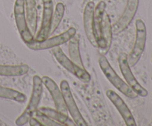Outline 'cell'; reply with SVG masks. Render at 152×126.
<instances>
[{
    "label": "cell",
    "mask_w": 152,
    "mask_h": 126,
    "mask_svg": "<svg viewBox=\"0 0 152 126\" xmlns=\"http://www.w3.org/2000/svg\"><path fill=\"white\" fill-rule=\"evenodd\" d=\"M43 92V83L42 78L38 75H35L33 78V89L29 102L25 111L16 119V125L19 126L25 125L33 117L34 112L38 109V106L41 101Z\"/></svg>",
    "instance_id": "obj_1"
},
{
    "label": "cell",
    "mask_w": 152,
    "mask_h": 126,
    "mask_svg": "<svg viewBox=\"0 0 152 126\" xmlns=\"http://www.w3.org/2000/svg\"><path fill=\"white\" fill-rule=\"evenodd\" d=\"M99 65L105 77L119 91L130 99H136L138 95L131 88L126 82L119 76L105 56H101L99 58Z\"/></svg>",
    "instance_id": "obj_2"
},
{
    "label": "cell",
    "mask_w": 152,
    "mask_h": 126,
    "mask_svg": "<svg viewBox=\"0 0 152 126\" xmlns=\"http://www.w3.org/2000/svg\"><path fill=\"white\" fill-rule=\"evenodd\" d=\"M136 38L133 48L130 54L128 56V62L131 67H134L140 59L144 50L147 39L146 27L145 23L141 19L136 21Z\"/></svg>",
    "instance_id": "obj_3"
},
{
    "label": "cell",
    "mask_w": 152,
    "mask_h": 126,
    "mask_svg": "<svg viewBox=\"0 0 152 126\" xmlns=\"http://www.w3.org/2000/svg\"><path fill=\"white\" fill-rule=\"evenodd\" d=\"M52 53L53 56L59 65H62L65 70L75 76L80 81L83 82H88L91 80V76L89 73L85 68L74 64L72 61L65 55L59 46L52 48Z\"/></svg>",
    "instance_id": "obj_4"
},
{
    "label": "cell",
    "mask_w": 152,
    "mask_h": 126,
    "mask_svg": "<svg viewBox=\"0 0 152 126\" xmlns=\"http://www.w3.org/2000/svg\"><path fill=\"white\" fill-rule=\"evenodd\" d=\"M77 34V30L74 28H68L67 31L57 36H54L50 38H47L44 41L37 42L34 40L32 42L27 44L28 47L34 50H42L53 48L55 47L60 46L69 41L73 36Z\"/></svg>",
    "instance_id": "obj_5"
},
{
    "label": "cell",
    "mask_w": 152,
    "mask_h": 126,
    "mask_svg": "<svg viewBox=\"0 0 152 126\" xmlns=\"http://www.w3.org/2000/svg\"><path fill=\"white\" fill-rule=\"evenodd\" d=\"M14 18L16 27L21 38L26 44L32 42L34 40V35L31 34L25 12V0H16L14 4Z\"/></svg>",
    "instance_id": "obj_6"
},
{
    "label": "cell",
    "mask_w": 152,
    "mask_h": 126,
    "mask_svg": "<svg viewBox=\"0 0 152 126\" xmlns=\"http://www.w3.org/2000/svg\"><path fill=\"white\" fill-rule=\"evenodd\" d=\"M60 90L63 96L65 106L69 112L70 115L72 117L73 120L76 125L78 126H87L88 123L83 118V115L80 113L75 100L71 93L70 85L66 80H62L60 82Z\"/></svg>",
    "instance_id": "obj_7"
},
{
    "label": "cell",
    "mask_w": 152,
    "mask_h": 126,
    "mask_svg": "<svg viewBox=\"0 0 152 126\" xmlns=\"http://www.w3.org/2000/svg\"><path fill=\"white\" fill-rule=\"evenodd\" d=\"M118 63L120 67V71L123 74L125 80L127 84L131 87V88L138 95V96L145 97L148 96V91L145 88H144L137 80L135 76H134L131 66L129 65L128 62V55L125 53H121L119 55Z\"/></svg>",
    "instance_id": "obj_8"
},
{
    "label": "cell",
    "mask_w": 152,
    "mask_h": 126,
    "mask_svg": "<svg viewBox=\"0 0 152 126\" xmlns=\"http://www.w3.org/2000/svg\"><path fill=\"white\" fill-rule=\"evenodd\" d=\"M139 6V0H127L126 7L120 19L112 25L113 34H118L128 28L134 18Z\"/></svg>",
    "instance_id": "obj_9"
},
{
    "label": "cell",
    "mask_w": 152,
    "mask_h": 126,
    "mask_svg": "<svg viewBox=\"0 0 152 126\" xmlns=\"http://www.w3.org/2000/svg\"><path fill=\"white\" fill-rule=\"evenodd\" d=\"M43 12L41 26L37 36L34 39L37 42L44 41L50 36V28H51L52 18L53 13V0H42Z\"/></svg>",
    "instance_id": "obj_10"
},
{
    "label": "cell",
    "mask_w": 152,
    "mask_h": 126,
    "mask_svg": "<svg viewBox=\"0 0 152 126\" xmlns=\"http://www.w3.org/2000/svg\"><path fill=\"white\" fill-rule=\"evenodd\" d=\"M106 96L119 111L126 125L136 126L137 123L134 117H133V114L131 112L130 109L124 102V100L115 91L112 90H107Z\"/></svg>",
    "instance_id": "obj_11"
},
{
    "label": "cell",
    "mask_w": 152,
    "mask_h": 126,
    "mask_svg": "<svg viewBox=\"0 0 152 126\" xmlns=\"http://www.w3.org/2000/svg\"><path fill=\"white\" fill-rule=\"evenodd\" d=\"M42 81L43 84L48 90L49 93H50V96H51L52 99L54 102L56 109L68 115V110L65 106L62 91H61L60 88L58 87L56 83L54 82V80L52 79L49 76H44L42 77Z\"/></svg>",
    "instance_id": "obj_12"
},
{
    "label": "cell",
    "mask_w": 152,
    "mask_h": 126,
    "mask_svg": "<svg viewBox=\"0 0 152 126\" xmlns=\"http://www.w3.org/2000/svg\"><path fill=\"white\" fill-rule=\"evenodd\" d=\"M95 4L93 1L87 3L83 13V23H84L85 32L88 39L91 44L95 47H98V43L96 39L94 33V13Z\"/></svg>",
    "instance_id": "obj_13"
},
{
    "label": "cell",
    "mask_w": 152,
    "mask_h": 126,
    "mask_svg": "<svg viewBox=\"0 0 152 126\" xmlns=\"http://www.w3.org/2000/svg\"><path fill=\"white\" fill-rule=\"evenodd\" d=\"M112 25L111 20L106 13H105L102 21V31H101V40L99 44V48L102 53H107L111 47L112 43Z\"/></svg>",
    "instance_id": "obj_14"
},
{
    "label": "cell",
    "mask_w": 152,
    "mask_h": 126,
    "mask_svg": "<svg viewBox=\"0 0 152 126\" xmlns=\"http://www.w3.org/2000/svg\"><path fill=\"white\" fill-rule=\"evenodd\" d=\"M25 12L28 28L33 35L37 29V7L35 0H25Z\"/></svg>",
    "instance_id": "obj_15"
},
{
    "label": "cell",
    "mask_w": 152,
    "mask_h": 126,
    "mask_svg": "<svg viewBox=\"0 0 152 126\" xmlns=\"http://www.w3.org/2000/svg\"><path fill=\"white\" fill-rule=\"evenodd\" d=\"M106 4L105 1H101L96 4L94 7V33L96 39L98 43V47L101 40V31H102V21L103 16L105 13Z\"/></svg>",
    "instance_id": "obj_16"
},
{
    "label": "cell",
    "mask_w": 152,
    "mask_h": 126,
    "mask_svg": "<svg viewBox=\"0 0 152 126\" xmlns=\"http://www.w3.org/2000/svg\"><path fill=\"white\" fill-rule=\"evenodd\" d=\"M39 111H41L46 116L50 117L54 121L60 123L62 126H76V123L74 122V120L70 119L67 114H63V113L60 112V111H57V110L52 109L50 108H46V107H42L39 109Z\"/></svg>",
    "instance_id": "obj_17"
},
{
    "label": "cell",
    "mask_w": 152,
    "mask_h": 126,
    "mask_svg": "<svg viewBox=\"0 0 152 126\" xmlns=\"http://www.w3.org/2000/svg\"><path fill=\"white\" fill-rule=\"evenodd\" d=\"M30 68L26 64L17 65H0V76H21L29 71Z\"/></svg>",
    "instance_id": "obj_18"
},
{
    "label": "cell",
    "mask_w": 152,
    "mask_h": 126,
    "mask_svg": "<svg viewBox=\"0 0 152 126\" xmlns=\"http://www.w3.org/2000/svg\"><path fill=\"white\" fill-rule=\"evenodd\" d=\"M68 53H69L70 59L74 64L80 66V68H85L80 54L79 39L76 35L68 41Z\"/></svg>",
    "instance_id": "obj_19"
},
{
    "label": "cell",
    "mask_w": 152,
    "mask_h": 126,
    "mask_svg": "<svg viewBox=\"0 0 152 126\" xmlns=\"http://www.w3.org/2000/svg\"><path fill=\"white\" fill-rule=\"evenodd\" d=\"M0 98L15 101L17 102H25L26 101V96L24 93L14 90V89L10 88V87H3L0 85Z\"/></svg>",
    "instance_id": "obj_20"
},
{
    "label": "cell",
    "mask_w": 152,
    "mask_h": 126,
    "mask_svg": "<svg viewBox=\"0 0 152 126\" xmlns=\"http://www.w3.org/2000/svg\"><path fill=\"white\" fill-rule=\"evenodd\" d=\"M64 14H65V5L62 2L57 3L56 7H55L54 12L53 13L50 35V34H53L56 31V30L57 29L59 24L61 23V21L63 19Z\"/></svg>",
    "instance_id": "obj_21"
},
{
    "label": "cell",
    "mask_w": 152,
    "mask_h": 126,
    "mask_svg": "<svg viewBox=\"0 0 152 126\" xmlns=\"http://www.w3.org/2000/svg\"><path fill=\"white\" fill-rule=\"evenodd\" d=\"M33 117L39 122L42 126H62L60 123L57 122L50 119V117H48L45 114H44L41 111H39V109H37L34 112Z\"/></svg>",
    "instance_id": "obj_22"
},
{
    "label": "cell",
    "mask_w": 152,
    "mask_h": 126,
    "mask_svg": "<svg viewBox=\"0 0 152 126\" xmlns=\"http://www.w3.org/2000/svg\"><path fill=\"white\" fill-rule=\"evenodd\" d=\"M28 122H29V124L31 126H42L41 124L39 123V122L37 119L34 118V117H31Z\"/></svg>",
    "instance_id": "obj_23"
},
{
    "label": "cell",
    "mask_w": 152,
    "mask_h": 126,
    "mask_svg": "<svg viewBox=\"0 0 152 126\" xmlns=\"http://www.w3.org/2000/svg\"><path fill=\"white\" fill-rule=\"evenodd\" d=\"M6 125H7V124L4 123L1 119H0V126H6Z\"/></svg>",
    "instance_id": "obj_24"
}]
</instances>
